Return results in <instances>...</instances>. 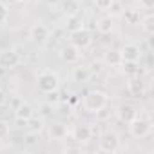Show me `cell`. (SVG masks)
Wrapping results in <instances>:
<instances>
[{
	"label": "cell",
	"instance_id": "f546056e",
	"mask_svg": "<svg viewBox=\"0 0 154 154\" xmlns=\"http://www.w3.org/2000/svg\"><path fill=\"white\" fill-rule=\"evenodd\" d=\"M140 2V8L143 9H152L154 8V0H138Z\"/></svg>",
	"mask_w": 154,
	"mask_h": 154
},
{
	"label": "cell",
	"instance_id": "1f68e13d",
	"mask_svg": "<svg viewBox=\"0 0 154 154\" xmlns=\"http://www.w3.org/2000/svg\"><path fill=\"white\" fill-rule=\"evenodd\" d=\"M82 150H84L82 145H76V147H65V149H63L65 154H69V152H82Z\"/></svg>",
	"mask_w": 154,
	"mask_h": 154
},
{
	"label": "cell",
	"instance_id": "3957f363",
	"mask_svg": "<svg viewBox=\"0 0 154 154\" xmlns=\"http://www.w3.org/2000/svg\"><path fill=\"white\" fill-rule=\"evenodd\" d=\"M150 131H152L150 120H147V118H143V116H140V114H138L134 120L129 122V134H131L134 140H143V138H147V136L150 134Z\"/></svg>",
	"mask_w": 154,
	"mask_h": 154
},
{
	"label": "cell",
	"instance_id": "7c38bea8",
	"mask_svg": "<svg viewBox=\"0 0 154 154\" xmlns=\"http://www.w3.org/2000/svg\"><path fill=\"white\" fill-rule=\"evenodd\" d=\"M118 51H120L123 62H138V60L141 58V49H140V45H136V44H125V45H122Z\"/></svg>",
	"mask_w": 154,
	"mask_h": 154
},
{
	"label": "cell",
	"instance_id": "4fadbf2b",
	"mask_svg": "<svg viewBox=\"0 0 154 154\" xmlns=\"http://www.w3.org/2000/svg\"><path fill=\"white\" fill-rule=\"evenodd\" d=\"M71 78H72V82H76V84H87L89 78H91L89 65H85V63H76V65L71 69Z\"/></svg>",
	"mask_w": 154,
	"mask_h": 154
},
{
	"label": "cell",
	"instance_id": "ffe728a7",
	"mask_svg": "<svg viewBox=\"0 0 154 154\" xmlns=\"http://www.w3.org/2000/svg\"><path fill=\"white\" fill-rule=\"evenodd\" d=\"M122 17H123L125 22L131 24V26H136V24H140V20H141V15H140L138 9H123Z\"/></svg>",
	"mask_w": 154,
	"mask_h": 154
},
{
	"label": "cell",
	"instance_id": "52a82bcc",
	"mask_svg": "<svg viewBox=\"0 0 154 154\" xmlns=\"http://www.w3.org/2000/svg\"><path fill=\"white\" fill-rule=\"evenodd\" d=\"M15 120H17V123H20V125H27V122L35 116V109H33V105L29 103V102H18L17 103V107H15Z\"/></svg>",
	"mask_w": 154,
	"mask_h": 154
},
{
	"label": "cell",
	"instance_id": "ac0fdd59",
	"mask_svg": "<svg viewBox=\"0 0 154 154\" xmlns=\"http://www.w3.org/2000/svg\"><path fill=\"white\" fill-rule=\"evenodd\" d=\"M82 26H84V20H82L80 15H69V17H65V27H67L69 33L80 29Z\"/></svg>",
	"mask_w": 154,
	"mask_h": 154
},
{
	"label": "cell",
	"instance_id": "8992f818",
	"mask_svg": "<svg viewBox=\"0 0 154 154\" xmlns=\"http://www.w3.org/2000/svg\"><path fill=\"white\" fill-rule=\"evenodd\" d=\"M20 62H22V58L15 49H2L0 51V69L2 71H11V69L18 67Z\"/></svg>",
	"mask_w": 154,
	"mask_h": 154
},
{
	"label": "cell",
	"instance_id": "83f0119b",
	"mask_svg": "<svg viewBox=\"0 0 154 154\" xmlns=\"http://www.w3.org/2000/svg\"><path fill=\"white\" fill-rule=\"evenodd\" d=\"M93 2H94V6H96V9L98 11H107L109 9V6H111V2H112V0H93Z\"/></svg>",
	"mask_w": 154,
	"mask_h": 154
},
{
	"label": "cell",
	"instance_id": "d4e9b609",
	"mask_svg": "<svg viewBox=\"0 0 154 154\" xmlns=\"http://www.w3.org/2000/svg\"><path fill=\"white\" fill-rule=\"evenodd\" d=\"M24 141H26V145H36V143L40 141V132H36V131H29Z\"/></svg>",
	"mask_w": 154,
	"mask_h": 154
},
{
	"label": "cell",
	"instance_id": "e575fe53",
	"mask_svg": "<svg viewBox=\"0 0 154 154\" xmlns=\"http://www.w3.org/2000/svg\"><path fill=\"white\" fill-rule=\"evenodd\" d=\"M13 2H15V4H27L29 0H13Z\"/></svg>",
	"mask_w": 154,
	"mask_h": 154
},
{
	"label": "cell",
	"instance_id": "30bf717a",
	"mask_svg": "<svg viewBox=\"0 0 154 154\" xmlns=\"http://www.w3.org/2000/svg\"><path fill=\"white\" fill-rule=\"evenodd\" d=\"M47 136L54 141H63L69 136V127L62 122H53L47 125Z\"/></svg>",
	"mask_w": 154,
	"mask_h": 154
},
{
	"label": "cell",
	"instance_id": "9c48e42d",
	"mask_svg": "<svg viewBox=\"0 0 154 154\" xmlns=\"http://www.w3.org/2000/svg\"><path fill=\"white\" fill-rule=\"evenodd\" d=\"M51 36V29L45 26V24H33L31 29H29V38L35 42V44H45Z\"/></svg>",
	"mask_w": 154,
	"mask_h": 154
},
{
	"label": "cell",
	"instance_id": "484cf974",
	"mask_svg": "<svg viewBox=\"0 0 154 154\" xmlns=\"http://www.w3.org/2000/svg\"><path fill=\"white\" fill-rule=\"evenodd\" d=\"M8 20H9V8H8V4H4L0 0V24H6Z\"/></svg>",
	"mask_w": 154,
	"mask_h": 154
},
{
	"label": "cell",
	"instance_id": "4316f807",
	"mask_svg": "<svg viewBox=\"0 0 154 154\" xmlns=\"http://www.w3.org/2000/svg\"><path fill=\"white\" fill-rule=\"evenodd\" d=\"M27 123H31V125H29V129H31V131H36V132L44 131V120H36V118L33 116Z\"/></svg>",
	"mask_w": 154,
	"mask_h": 154
},
{
	"label": "cell",
	"instance_id": "836d02e7",
	"mask_svg": "<svg viewBox=\"0 0 154 154\" xmlns=\"http://www.w3.org/2000/svg\"><path fill=\"white\" fill-rule=\"evenodd\" d=\"M44 2H45L49 8H54V6H58V4L62 2V0H44Z\"/></svg>",
	"mask_w": 154,
	"mask_h": 154
},
{
	"label": "cell",
	"instance_id": "603a6c76",
	"mask_svg": "<svg viewBox=\"0 0 154 154\" xmlns=\"http://www.w3.org/2000/svg\"><path fill=\"white\" fill-rule=\"evenodd\" d=\"M120 67L123 69V72L127 74H140V69H138V62H122Z\"/></svg>",
	"mask_w": 154,
	"mask_h": 154
},
{
	"label": "cell",
	"instance_id": "f1b7e54d",
	"mask_svg": "<svg viewBox=\"0 0 154 154\" xmlns=\"http://www.w3.org/2000/svg\"><path fill=\"white\" fill-rule=\"evenodd\" d=\"M8 136H9V125L4 120H0V140H6Z\"/></svg>",
	"mask_w": 154,
	"mask_h": 154
},
{
	"label": "cell",
	"instance_id": "e0dca14e",
	"mask_svg": "<svg viewBox=\"0 0 154 154\" xmlns=\"http://www.w3.org/2000/svg\"><path fill=\"white\" fill-rule=\"evenodd\" d=\"M122 62L123 60H122V54H120L118 49H109V51L103 53V63L105 65H109V67H120Z\"/></svg>",
	"mask_w": 154,
	"mask_h": 154
},
{
	"label": "cell",
	"instance_id": "cb8c5ba5",
	"mask_svg": "<svg viewBox=\"0 0 154 154\" xmlns=\"http://www.w3.org/2000/svg\"><path fill=\"white\" fill-rule=\"evenodd\" d=\"M45 102H47L49 105H58V103L62 102V98H60L58 91H51V93H45Z\"/></svg>",
	"mask_w": 154,
	"mask_h": 154
},
{
	"label": "cell",
	"instance_id": "7a4b0ae2",
	"mask_svg": "<svg viewBox=\"0 0 154 154\" xmlns=\"http://www.w3.org/2000/svg\"><path fill=\"white\" fill-rule=\"evenodd\" d=\"M36 85H38V91H42L44 94L51 91H58L62 85L60 74L53 69H42L36 76Z\"/></svg>",
	"mask_w": 154,
	"mask_h": 154
},
{
	"label": "cell",
	"instance_id": "44dd1931",
	"mask_svg": "<svg viewBox=\"0 0 154 154\" xmlns=\"http://www.w3.org/2000/svg\"><path fill=\"white\" fill-rule=\"evenodd\" d=\"M140 27H141V31H143L145 35H152V33H154V17H152L150 13L145 15V17H141Z\"/></svg>",
	"mask_w": 154,
	"mask_h": 154
},
{
	"label": "cell",
	"instance_id": "d6a6232c",
	"mask_svg": "<svg viewBox=\"0 0 154 154\" xmlns=\"http://www.w3.org/2000/svg\"><path fill=\"white\" fill-rule=\"evenodd\" d=\"M6 103H8V94L4 89H0V107H4Z\"/></svg>",
	"mask_w": 154,
	"mask_h": 154
},
{
	"label": "cell",
	"instance_id": "8fae6325",
	"mask_svg": "<svg viewBox=\"0 0 154 154\" xmlns=\"http://www.w3.org/2000/svg\"><path fill=\"white\" fill-rule=\"evenodd\" d=\"M60 56L65 63H76L80 58H82V49L80 47H76L74 44H65L62 49H60Z\"/></svg>",
	"mask_w": 154,
	"mask_h": 154
},
{
	"label": "cell",
	"instance_id": "6da1fadb",
	"mask_svg": "<svg viewBox=\"0 0 154 154\" xmlns=\"http://www.w3.org/2000/svg\"><path fill=\"white\" fill-rule=\"evenodd\" d=\"M109 105V94L102 89H93L82 98V109L89 114H98Z\"/></svg>",
	"mask_w": 154,
	"mask_h": 154
},
{
	"label": "cell",
	"instance_id": "9a60e30c",
	"mask_svg": "<svg viewBox=\"0 0 154 154\" xmlns=\"http://www.w3.org/2000/svg\"><path fill=\"white\" fill-rule=\"evenodd\" d=\"M136 76H138V74H136ZM136 76H132V78L127 82V89H129V93H131L132 96L141 98V96L145 94V82H143L141 78H136Z\"/></svg>",
	"mask_w": 154,
	"mask_h": 154
},
{
	"label": "cell",
	"instance_id": "7402d4cb",
	"mask_svg": "<svg viewBox=\"0 0 154 154\" xmlns=\"http://www.w3.org/2000/svg\"><path fill=\"white\" fill-rule=\"evenodd\" d=\"M123 9H125V6H123L122 0H112L111 6H109V9H107L105 13H109V17H111V18H118V17H122Z\"/></svg>",
	"mask_w": 154,
	"mask_h": 154
},
{
	"label": "cell",
	"instance_id": "5b68a950",
	"mask_svg": "<svg viewBox=\"0 0 154 154\" xmlns=\"http://www.w3.org/2000/svg\"><path fill=\"white\" fill-rule=\"evenodd\" d=\"M69 40H71V44H74L76 47H80V49L84 51V49H87V47L93 44V33H91L85 26H82L80 29L71 31Z\"/></svg>",
	"mask_w": 154,
	"mask_h": 154
},
{
	"label": "cell",
	"instance_id": "277c9868",
	"mask_svg": "<svg viewBox=\"0 0 154 154\" xmlns=\"http://www.w3.org/2000/svg\"><path fill=\"white\" fill-rule=\"evenodd\" d=\"M120 149V136L114 131H105L98 138V150L100 152H116Z\"/></svg>",
	"mask_w": 154,
	"mask_h": 154
},
{
	"label": "cell",
	"instance_id": "d6986e66",
	"mask_svg": "<svg viewBox=\"0 0 154 154\" xmlns=\"http://www.w3.org/2000/svg\"><path fill=\"white\" fill-rule=\"evenodd\" d=\"M63 13L69 15H80V0H63Z\"/></svg>",
	"mask_w": 154,
	"mask_h": 154
},
{
	"label": "cell",
	"instance_id": "5bb4252c",
	"mask_svg": "<svg viewBox=\"0 0 154 154\" xmlns=\"http://www.w3.org/2000/svg\"><path fill=\"white\" fill-rule=\"evenodd\" d=\"M116 114H118V118H120L122 122L129 123V122L134 120L140 112H138V107H136V105H132V103H122V105H118Z\"/></svg>",
	"mask_w": 154,
	"mask_h": 154
},
{
	"label": "cell",
	"instance_id": "ba28073f",
	"mask_svg": "<svg viewBox=\"0 0 154 154\" xmlns=\"http://www.w3.org/2000/svg\"><path fill=\"white\" fill-rule=\"evenodd\" d=\"M93 134H94V129L91 127V125H87V123H80V125H74V129H72V132H71V136H72V140L76 141V143H89L91 140H93Z\"/></svg>",
	"mask_w": 154,
	"mask_h": 154
},
{
	"label": "cell",
	"instance_id": "4dcf8cb0",
	"mask_svg": "<svg viewBox=\"0 0 154 154\" xmlns=\"http://www.w3.org/2000/svg\"><path fill=\"white\" fill-rule=\"evenodd\" d=\"M89 71H91V74L100 72V71H102V63H100V62H93V65H89Z\"/></svg>",
	"mask_w": 154,
	"mask_h": 154
},
{
	"label": "cell",
	"instance_id": "2e32d148",
	"mask_svg": "<svg viewBox=\"0 0 154 154\" xmlns=\"http://www.w3.org/2000/svg\"><path fill=\"white\" fill-rule=\"evenodd\" d=\"M96 29H98L100 35H111L114 31V18H111L109 15L98 18L96 20Z\"/></svg>",
	"mask_w": 154,
	"mask_h": 154
}]
</instances>
